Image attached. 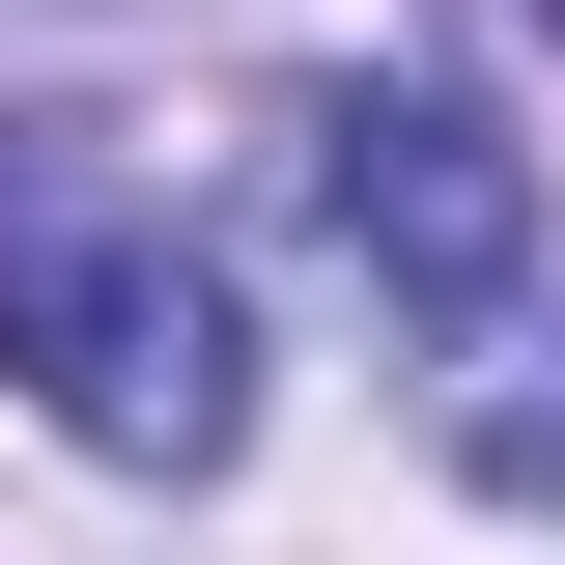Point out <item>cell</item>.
Returning <instances> with one entry per match:
<instances>
[{"label":"cell","mask_w":565,"mask_h":565,"mask_svg":"<svg viewBox=\"0 0 565 565\" xmlns=\"http://www.w3.org/2000/svg\"><path fill=\"white\" fill-rule=\"evenodd\" d=\"M0 367L114 452V481H226L255 452V311H226V255L141 170H85V141H0Z\"/></svg>","instance_id":"6da1fadb"},{"label":"cell","mask_w":565,"mask_h":565,"mask_svg":"<svg viewBox=\"0 0 565 565\" xmlns=\"http://www.w3.org/2000/svg\"><path fill=\"white\" fill-rule=\"evenodd\" d=\"M311 199H340V255L396 282V311H509V255H537V170H509L452 85H340V114H311Z\"/></svg>","instance_id":"7a4b0ae2"},{"label":"cell","mask_w":565,"mask_h":565,"mask_svg":"<svg viewBox=\"0 0 565 565\" xmlns=\"http://www.w3.org/2000/svg\"><path fill=\"white\" fill-rule=\"evenodd\" d=\"M537 29H565V0H537Z\"/></svg>","instance_id":"3957f363"}]
</instances>
